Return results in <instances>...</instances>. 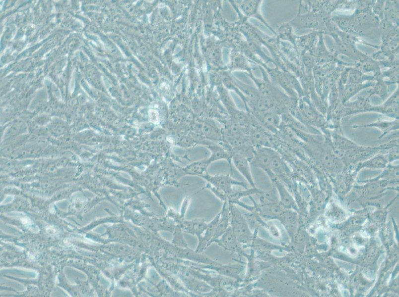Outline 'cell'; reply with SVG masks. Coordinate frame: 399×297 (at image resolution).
<instances>
[{
  "label": "cell",
  "mask_w": 399,
  "mask_h": 297,
  "mask_svg": "<svg viewBox=\"0 0 399 297\" xmlns=\"http://www.w3.org/2000/svg\"><path fill=\"white\" fill-rule=\"evenodd\" d=\"M149 115L152 122L157 123L159 122V113L156 110L153 109L149 110Z\"/></svg>",
  "instance_id": "cell-15"
},
{
  "label": "cell",
  "mask_w": 399,
  "mask_h": 297,
  "mask_svg": "<svg viewBox=\"0 0 399 297\" xmlns=\"http://www.w3.org/2000/svg\"><path fill=\"white\" fill-rule=\"evenodd\" d=\"M275 150L270 148H255L253 155L250 160V165L263 170L270 180L275 178L271 170V161Z\"/></svg>",
  "instance_id": "cell-4"
},
{
  "label": "cell",
  "mask_w": 399,
  "mask_h": 297,
  "mask_svg": "<svg viewBox=\"0 0 399 297\" xmlns=\"http://www.w3.org/2000/svg\"><path fill=\"white\" fill-rule=\"evenodd\" d=\"M262 191L256 187H251L250 188L244 189L242 190H236L233 189V191L227 196L226 202L228 203L235 204L240 199L245 197H249L254 195H259L263 193Z\"/></svg>",
  "instance_id": "cell-11"
},
{
  "label": "cell",
  "mask_w": 399,
  "mask_h": 297,
  "mask_svg": "<svg viewBox=\"0 0 399 297\" xmlns=\"http://www.w3.org/2000/svg\"><path fill=\"white\" fill-rule=\"evenodd\" d=\"M274 136V134L262 126L252 115L248 137L254 148L266 147L273 148Z\"/></svg>",
  "instance_id": "cell-2"
},
{
  "label": "cell",
  "mask_w": 399,
  "mask_h": 297,
  "mask_svg": "<svg viewBox=\"0 0 399 297\" xmlns=\"http://www.w3.org/2000/svg\"><path fill=\"white\" fill-rule=\"evenodd\" d=\"M220 217V212L215 216L213 219L207 225L206 229L205 236L203 239L204 245L208 246L212 239L215 231L216 227Z\"/></svg>",
  "instance_id": "cell-12"
},
{
  "label": "cell",
  "mask_w": 399,
  "mask_h": 297,
  "mask_svg": "<svg viewBox=\"0 0 399 297\" xmlns=\"http://www.w3.org/2000/svg\"><path fill=\"white\" fill-rule=\"evenodd\" d=\"M231 161L232 164L247 180L249 185L251 187H256L249 159L239 152H234L232 155Z\"/></svg>",
  "instance_id": "cell-7"
},
{
  "label": "cell",
  "mask_w": 399,
  "mask_h": 297,
  "mask_svg": "<svg viewBox=\"0 0 399 297\" xmlns=\"http://www.w3.org/2000/svg\"><path fill=\"white\" fill-rule=\"evenodd\" d=\"M214 243L230 252L242 255L245 253L243 246L238 242L230 226L225 232Z\"/></svg>",
  "instance_id": "cell-6"
},
{
  "label": "cell",
  "mask_w": 399,
  "mask_h": 297,
  "mask_svg": "<svg viewBox=\"0 0 399 297\" xmlns=\"http://www.w3.org/2000/svg\"><path fill=\"white\" fill-rule=\"evenodd\" d=\"M229 204L230 226L238 242L243 248H251L257 233H253L247 220L243 213L233 203Z\"/></svg>",
  "instance_id": "cell-1"
},
{
  "label": "cell",
  "mask_w": 399,
  "mask_h": 297,
  "mask_svg": "<svg viewBox=\"0 0 399 297\" xmlns=\"http://www.w3.org/2000/svg\"><path fill=\"white\" fill-rule=\"evenodd\" d=\"M271 170L274 177L285 185L288 183L289 169L285 160L276 150L271 159Z\"/></svg>",
  "instance_id": "cell-8"
},
{
  "label": "cell",
  "mask_w": 399,
  "mask_h": 297,
  "mask_svg": "<svg viewBox=\"0 0 399 297\" xmlns=\"http://www.w3.org/2000/svg\"><path fill=\"white\" fill-rule=\"evenodd\" d=\"M203 177L207 181V183L211 186L223 193L226 197L233 191V186H241L244 189L248 188V186L244 181H239L232 177V174H217L213 175L206 174Z\"/></svg>",
  "instance_id": "cell-3"
},
{
  "label": "cell",
  "mask_w": 399,
  "mask_h": 297,
  "mask_svg": "<svg viewBox=\"0 0 399 297\" xmlns=\"http://www.w3.org/2000/svg\"><path fill=\"white\" fill-rule=\"evenodd\" d=\"M266 228L268 230L270 235L275 238H279L280 237V232L279 228L274 223L269 222L266 223Z\"/></svg>",
  "instance_id": "cell-14"
},
{
  "label": "cell",
  "mask_w": 399,
  "mask_h": 297,
  "mask_svg": "<svg viewBox=\"0 0 399 297\" xmlns=\"http://www.w3.org/2000/svg\"><path fill=\"white\" fill-rule=\"evenodd\" d=\"M271 182L277 192L279 203L284 208L292 206L293 201L285 185L276 177L271 180Z\"/></svg>",
  "instance_id": "cell-10"
},
{
  "label": "cell",
  "mask_w": 399,
  "mask_h": 297,
  "mask_svg": "<svg viewBox=\"0 0 399 297\" xmlns=\"http://www.w3.org/2000/svg\"><path fill=\"white\" fill-rule=\"evenodd\" d=\"M259 124L273 134L278 132L281 123V114L275 109L263 111L250 112Z\"/></svg>",
  "instance_id": "cell-5"
},
{
  "label": "cell",
  "mask_w": 399,
  "mask_h": 297,
  "mask_svg": "<svg viewBox=\"0 0 399 297\" xmlns=\"http://www.w3.org/2000/svg\"><path fill=\"white\" fill-rule=\"evenodd\" d=\"M258 2L256 1H250L249 2H245L242 5L243 10L247 14H252L255 12L257 8Z\"/></svg>",
  "instance_id": "cell-13"
},
{
  "label": "cell",
  "mask_w": 399,
  "mask_h": 297,
  "mask_svg": "<svg viewBox=\"0 0 399 297\" xmlns=\"http://www.w3.org/2000/svg\"><path fill=\"white\" fill-rule=\"evenodd\" d=\"M229 226L230 214L229 211V204L227 202L224 201L220 212V217L216 227L214 235L209 242L208 246L220 238L225 232Z\"/></svg>",
  "instance_id": "cell-9"
}]
</instances>
